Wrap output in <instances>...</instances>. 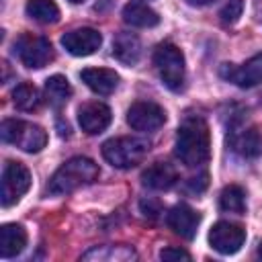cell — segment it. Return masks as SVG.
Segmentation results:
<instances>
[{
  "mask_svg": "<svg viewBox=\"0 0 262 262\" xmlns=\"http://www.w3.org/2000/svg\"><path fill=\"white\" fill-rule=\"evenodd\" d=\"M12 102L20 111H35L41 104V94L33 84L23 82L12 90Z\"/></svg>",
  "mask_w": 262,
  "mask_h": 262,
  "instance_id": "cb8c5ba5",
  "label": "cell"
},
{
  "mask_svg": "<svg viewBox=\"0 0 262 262\" xmlns=\"http://www.w3.org/2000/svg\"><path fill=\"white\" fill-rule=\"evenodd\" d=\"M147 151H149V141L139 137H115L102 143V158L119 170L135 168L137 164L143 162Z\"/></svg>",
  "mask_w": 262,
  "mask_h": 262,
  "instance_id": "3957f363",
  "label": "cell"
},
{
  "mask_svg": "<svg viewBox=\"0 0 262 262\" xmlns=\"http://www.w3.org/2000/svg\"><path fill=\"white\" fill-rule=\"evenodd\" d=\"M246 239V229L231 221H219L209 231V244L219 254H235Z\"/></svg>",
  "mask_w": 262,
  "mask_h": 262,
  "instance_id": "30bf717a",
  "label": "cell"
},
{
  "mask_svg": "<svg viewBox=\"0 0 262 262\" xmlns=\"http://www.w3.org/2000/svg\"><path fill=\"white\" fill-rule=\"evenodd\" d=\"M137 254L131 246L119 244V246H94L86 254H82L84 262H129L135 260Z\"/></svg>",
  "mask_w": 262,
  "mask_h": 262,
  "instance_id": "e0dca14e",
  "label": "cell"
},
{
  "mask_svg": "<svg viewBox=\"0 0 262 262\" xmlns=\"http://www.w3.org/2000/svg\"><path fill=\"white\" fill-rule=\"evenodd\" d=\"M0 135H2V141L10 143V145H16L18 149H23L27 154H37L47 145L45 129L35 125V123L20 121V119L2 121Z\"/></svg>",
  "mask_w": 262,
  "mask_h": 262,
  "instance_id": "277c9868",
  "label": "cell"
},
{
  "mask_svg": "<svg viewBox=\"0 0 262 262\" xmlns=\"http://www.w3.org/2000/svg\"><path fill=\"white\" fill-rule=\"evenodd\" d=\"M70 96H72V86L66 76L55 74L45 80V98L51 106H55V108L63 106L70 100Z\"/></svg>",
  "mask_w": 262,
  "mask_h": 262,
  "instance_id": "44dd1931",
  "label": "cell"
},
{
  "mask_svg": "<svg viewBox=\"0 0 262 262\" xmlns=\"http://www.w3.org/2000/svg\"><path fill=\"white\" fill-rule=\"evenodd\" d=\"M123 20L131 27H139V29H149V27H156L160 23V16L158 12L147 6L143 0H131L125 4L123 8Z\"/></svg>",
  "mask_w": 262,
  "mask_h": 262,
  "instance_id": "ac0fdd59",
  "label": "cell"
},
{
  "mask_svg": "<svg viewBox=\"0 0 262 262\" xmlns=\"http://www.w3.org/2000/svg\"><path fill=\"white\" fill-rule=\"evenodd\" d=\"M162 260H190V254L182 248H164L160 252Z\"/></svg>",
  "mask_w": 262,
  "mask_h": 262,
  "instance_id": "484cf974",
  "label": "cell"
},
{
  "mask_svg": "<svg viewBox=\"0 0 262 262\" xmlns=\"http://www.w3.org/2000/svg\"><path fill=\"white\" fill-rule=\"evenodd\" d=\"M14 53L18 55L23 66H27L31 70L45 68L53 59L51 43L45 37H37V35H29V33L20 35L14 41Z\"/></svg>",
  "mask_w": 262,
  "mask_h": 262,
  "instance_id": "8992f818",
  "label": "cell"
},
{
  "mask_svg": "<svg viewBox=\"0 0 262 262\" xmlns=\"http://www.w3.org/2000/svg\"><path fill=\"white\" fill-rule=\"evenodd\" d=\"M190 4H196V6H205V4H211L213 0H188Z\"/></svg>",
  "mask_w": 262,
  "mask_h": 262,
  "instance_id": "f1b7e54d",
  "label": "cell"
},
{
  "mask_svg": "<svg viewBox=\"0 0 262 262\" xmlns=\"http://www.w3.org/2000/svg\"><path fill=\"white\" fill-rule=\"evenodd\" d=\"M96 178H98V166L90 158L76 156V158H70L66 164H61L55 170L47 188L53 194H66L84 184L94 182Z\"/></svg>",
  "mask_w": 262,
  "mask_h": 262,
  "instance_id": "7a4b0ae2",
  "label": "cell"
},
{
  "mask_svg": "<svg viewBox=\"0 0 262 262\" xmlns=\"http://www.w3.org/2000/svg\"><path fill=\"white\" fill-rule=\"evenodd\" d=\"M154 66L160 74V80L172 92L182 90L184 86V55L174 43H160L154 51Z\"/></svg>",
  "mask_w": 262,
  "mask_h": 262,
  "instance_id": "5b68a950",
  "label": "cell"
},
{
  "mask_svg": "<svg viewBox=\"0 0 262 262\" xmlns=\"http://www.w3.org/2000/svg\"><path fill=\"white\" fill-rule=\"evenodd\" d=\"M141 211H143L145 217L156 219V217L162 213V205H160L158 201H154V199H143V201H141Z\"/></svg>",
  "mask_w": 262,
  "mask_h": 262,
  "instance_id": "4316f807",
  "label": "cell"
},
{
  "mask_svg": "<svg viewBox=\"0 0 262 262\" xmlns=\"http://www.w3.org/2000/svg\"><path fill=\"white\" fill-rule=\"evenodd\" d=\"M258 256L262 258V242H260V248H258Z\"/></svg>",
  "mask_w": 262,
  "mask_h": 262,
  "instance_id": "f546056e",
  "label": "cell"
},
{
  "mask_svg": "<svg viewBox=\"0 0 262 262\" xmlns=\"http://www.w3.org/2000/svg\"><path fill=\"white\" fill-rule=\"evenodd\" d=\"M111 119H113L111 108L104 102H98V100L86 102L78 108V123H80L82 131H86L88 135L102 133L111 125Z\"/></svg>",
  "mask_w": 262,
  "mask_h": 262,
  "instance_id": "7c38bea8",
  "label": "cell"
},
{
  "mask_svg": "<svg viewBox=\"0 0 262 262\" xmlns=\"http://www.w3.org/2000/svg\"><path fill=\"white\" fill-rule=\"evenodd\" d=\"M102 43V37L96 29H90V27H82V29H74V31H68L63 37H61V45L66 47L68 53L72 55H92Z\"/></svg>",
  "mask_w": 262,
  "mask_h": 262,
  "instance_id": "8fae6325",
  "label": "cell"
},
{
  "mask_svg": "<svg viewBox=\"0 0 262 262\" xmlns=\"http://www.w3.org/2000/svg\"><path fill=\"white\" fill-rule=\"evenodd\" d=\"M207 184H209V176L207 174H201V176H194V178H190L188 182H186V188L190 190V192H203L205 188H207Z\"/></svg>",
  "mask_w": 262,
  "mask_h": 262,
  "instance_id": "83f0119b",
  "label": "cell"
},
{
  "mask_svg": "<svg viewBox=\"0 0 262 262\" xmlns=\"http://www.w3.org/2000/svg\"><path fill=\"white\" fill-rule=\"evenodd\" d=\"M176 180H178V172L168 162H156V164L147 166L141 174L143 186L154 188V190H168L176 184Z\"/></svg>",
  "mask_w": 262,
  "mask_h": 262,
  "instance_id": "2e32d148",
  "label": "cell"
},
{
  "mask_svg": "<svg viewBox=\"0 0 262 262\" xmlns=\"http://www.w3.org/2000/svg\"><path fill=\"white\" fill-rule=\"evenodd\" d=\"M127 123L135 131H156L166 123V111L151 100H137L127 111Z\"/></svg>",
  "mask_w": 262,
  "mask_h": 262,
  "instance_id": "ba28073f",
  "label": "cell"
},
{
  "mask_svg": "<svg viewBox=\"0 0 262 262\" xmlns=\"http://www.w3.org/2000/svg\"><path fill=\"white\" fill-rule=\"evenodd\" d=\"M219 207L227 213L242 215L246 211V190L237 184H229L219 194Z\"/></svg>",
  "mask_w": 262,
  "mask_h": 262,
  "instance_id": "603a6c76",
  "label": "cell"
},
{
  "mask_svg": "<svg viewBox=\"0 0 262 262\" xmlns=\"http://www.w3.org/2000/svg\"><path fill=\"white\" fill-rule=\"evenodd\" d=\"M113 55L125 66H135L141 57V41L133 33H119L113 41Z\"/></svg>",
  "mask_w": 262,
  "mask_h": 262,
  "instance_id": "ffe728a7",
  "label": "cell"
},
{
  "mask_svg": "<svg viewBox=\"0 0 262 262\" xmlns=\"http://www.w3.org/2000/svg\"><path fill=\"white\" fill-rule=\"evenodd\" d=\"M70 2H74V4H80V2H84V0H70Z\"/></svg>",
  "mask_w": 262,
  "mask_h": 262,
  "instance_id": "4dcf8cb0",
  "label": "cell"
},
{
  "mask_svg": "<svg viewBox=\"0 0 262 262\" xmlns=\"http://www.w3.org/2000/svg\"><path fill=\"white\" fill-rule=\"evenodd\" d=\"M166 221H168V227L176 235H180L182 239H192L196 229H199L201 215L194 209H190L188 205H176L170 209Z\"/></svg>",
  "mask_w": 262,
  "mask_h": 262,
  "instance_id": "4fadbf2b",
  "label": "cell"
},
{
  "mask_svg": "<svg viewBox=\"0 0 262 262\" xmlns=\"http://www.w3.org/2000/svg\"><path fill=\"white\" fill-rule=\"evenodd\" d=\"M31 188V172L20 162H6L2 170V207H10L20 201V196Z\"/></svg>",
  "mask_w": 262,
  "mask_h": 262,
  "instance_id": "52a82bcc",
  "label": "cell"
},
{
  "mask_svg": "<svg viewBox=\"0 0 262 262\" xmlns=\"http://www.w3.org/2000/svg\"><path fill=\"white\" fill-rule=\"evenodd\" d=\"M242 12H244V0H227L223 4V8L219 10V16H221L223 25H235L239 20Z\"/></svg>",
  "mask_w": 262,
  "mask_h": 262,
  "instance_id": "d4e9b609",
  "label": "cell"
},
{
  "mask_svg": "<svg viewBox=\"0 0 262 262\" xmlns=\"http://www.w3.org/2000/svg\"><path fill=\"white\" fill-rule=\"evenodd\" d=\"M219 76L239 88H252L262 82V53L250 57L242 66L233 63H223L219 68Z\"/></svg>",
  "mask_w": 262,
  "mask_h": 262,
  "instance_id": "9c48e42d",
  "label": "cell"
},
{
  "mask_svg": "<svg viewBox=\"0 0 262 262\" xmlns=\"http://www.w3.org/2000/svg\"><path fill=\"white\" fill-rule=\"evenodd\" d=\"M25 10L27 16L43 25H53L59 20V6L53 0H27Z\"/></svg>",
  "mask_w": 262,
  "mask_h": 262,
  "instance_id": "7402d4cb",
  "label": "cell"
},
{
  "mask_svg": "<svg viewBox=\"0 0 262 262\" xmlns=\"http://www.w3.org/2000/svg\"><path fill=\"white\" fill-rule=\"evenodd\" d=\"M211 156V133L209 125L201 117H188L182 121L176 133V158L190 166H203Z\"/></svg>",
  "mask_w": 262,
  "mask_h": 262,
  "instance_id": "6da1fadb",
  "label": "cell"
},
{
  "mask_svg": "<svg viewBox=\"0 0 262 262\" xmlns=\"http://www.w3.org/2000/svg\"><path fill=\"white\" fill-rule=\"evenodd\" d=\"M80 78L92 92H96L100 96L115 92V88L119 84V74L108 68H86L80 72Z\"/></svg>",
  "mask_w": 262,
  "mask_h": 262,
  "instance_id": "9a60e30c",
  "label": "cell"
},
{
  "mask_svg": "<svg viewBox=\"0 0 262 262\" xmlns=\"http://www.w3.org/2000/svg\"><path fill=\"white\" fill-rule=\"evenodd\" d=\"M229 145L239 158L252 160L262 154V135L256 127L233 129L229 135Z\"/></svg>",
  "mask_w": 262,
  "mask_h": 262,
  "instance_id": "5bb4252c",
  "label": "cell"
},
{
  "mask_svg": "<svg viewBox=\"0 0 262 262\" xmlns=\"http://www.w3.org/2000/svg\"><path fill=\"white\" fill-rule=\"evenodd\" d=\"M27 246V231L23 225L16 223H4L0 227V256L2 258H12L20 254Z\"/></svg>",
  "mask_w": 262,
  "mask_h": 262,
  "instance_id": "d6986e66",
  "label": "cell"
}]
</instances>
